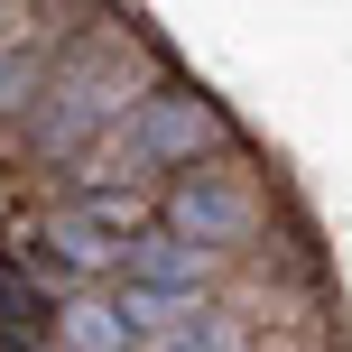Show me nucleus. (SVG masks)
Wrapping results in <instances>:
<instances>
[{
    "instance_id": "nucleus-1",
    "label": "nucleus",
    "mask_w": 352,
    "mask_h": 352,
    "mask_svg": "<svg viewBox=\"0 0 352 352\" xmlns=\"http://www.w3.org/2000/svg\"><path fill=\"white\" fill-rule=\"evenodd\" d=\"M121 223H130L121 195H84V204H65L47 223L37 250H56V269H111V260H121Z\"/></svg>"
},
{
    "instance_id": "nucleus-2",
    "label": "nucleus",
    "mask_w": 352,
    "mask_h": 352,
    "mask_svg": "<svg viewBox=\"0 0 352 352\" xmlns=\"http://www.w3.org/2000/svg\"><path fill=\"white\" fill-rule=\"evenodd\" d=\"M130 158H195V148H213V111L204 102H140L121 121Z\"/></svg>"
},
{
    "instance_id": "nucleus-3",
    "label": "nucleus",
    "mask_w": 352,
    "mask_h": 352,
    "mask_svg": "<svg viewBox=\"0 0 352 352\" xmlns=\"http://www.w3.org/2000/svg\"><path fill=\"white\" fill-rule=\"evenodd\" d=\"M241 223H250V195H241V186H213V176H195V186H176V195H167V232H176V241H195V250H204V241H232Z\"/></svg>"
},
{
    "instance_id": "nucleus-4",
    "label": "nucleus",
    "mask_w": 352,
    "mask_h": 352,
    "mask_svg": "<svg viewBox=\"0 0 352 352\" xmlns=\"http://www.w3.org/2000/svg\"><path fill=\"white\" fill-rule=\"evenodd\" d=\"M195 278H204V250H195V241H176V232H148V241H130V287L195 297Z\"/></svg>"
},
{
    "instance_id": "nucleus-5",
    "label": "nucleus",
    "mask_w": 352,
    "mask_h": 352,
    "mask_svg": "<svg viewBox=\"0 0 352 352\" xmlns=\"http://www.w3.org/2000/svg\"><path fill=\"white\" fill-rule=\"evenodd\" d=\"M102 111H121V93H111V74H102V65H84V74L65 84V102L47 111V148H74L93 121H102Z\"/></svg>"
},
{
    "instance_id": "nucleus-6",
    "label": "nucleus",
    "mask_w": 352,
    "mask_h": 352,
    "mask_svg": "<svg viewBox=\"0 0 352 352\" xmlns=\"http://www.w3.org/2000/svg\"><path fill=\"white\" fill-rule=\"evenodd\" d=\"M130 334H140V324H130L121 306H74V316H65V343L74 352H130Z\"/></svg>"
},
{
    "instance_id": "nucleus-7",
    "label": "nucleus",
    "mask_w": 352,
    "mask_h": 352,
    "mask_svg": "<svg viewBox=\"0 0 352 352\" xmlns=\"http://www.w3.org/2000/svg\"><path fill=\"white\" fill-rule=\"evenodd\" d=\"M167 352H241V324L204 316V324H186V334H167Z\"/></svg>"
},
{
    "instance_id": "nucleus-8",
    "label": "nucleus",
    "mask_w": 352,
    "mask_h": 352,
    "mask_svg": "<svg viewBox=\"0 0 352 352\" xmlns=\"http://www.w3.org/2000/svg\"><path fill=\"white\" fill-rule=\"evenodd\" d=\"M28 84H37V56H28V47H0V111H10Z\"/></svg>"
},
{
    "instance_id": "nucleus-9",
    "label": "nucleus",
    "mask_w": 352,
    "mask_h": 352,
    "mask_svg": "<svg viewBox=\"0 0 352 352\" xmlns=\"http://www.w3.org/2000/svg\"><path fill=\"white\" fill-rule=\"evenodd\" d=\"M0 352H19V343H0Z\"/></svg>"
}]
</instances>
